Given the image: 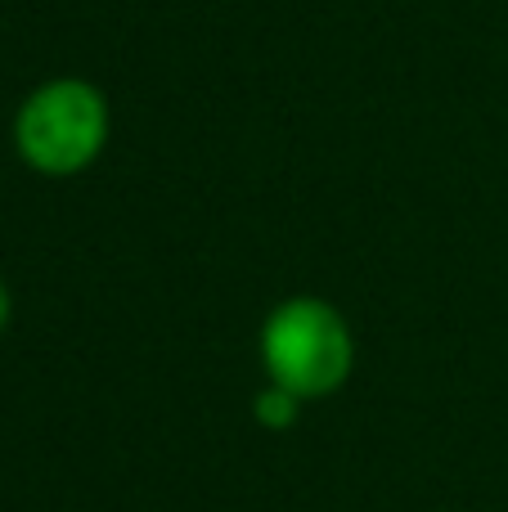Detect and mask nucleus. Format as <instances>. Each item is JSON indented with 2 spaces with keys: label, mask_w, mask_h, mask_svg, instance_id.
<instances>
[{
  "label": "nucleus",
  "mask_w": 508,
  "mask_h": 512,
  "mask_svg": "<svg viewBox=\"0 0 508 512\" xmlns=\"http://www.w3.org/2000/svg\"><path fill=\"white\" fill-rule=\"evenodd\" d=\"M9 140L27 171L45 180H72L104 158L113 140V104L90 77H45L14 108Z\"/></svg>",
  "instance_id": "obj_2"
},
{
  "label": "nucleus",
  "mask_w": 508,
  "mask_h": 512,
  "mask_svg": "<svg viewBox=\"0 0 508 512\" xmlns=\"http://www.w3.org/2000/svg\"><path fill=\"white\" fill-rule=\"evenodd\" d=\"M9 319H14V292H9V283L0 279V337H5Z\"/></svg>",
  "instance_id": "obj_4"
},
{
  "label": "nucleus",
  "mask_w": 508,
  "mask_h": 512,
  "mask_svg": "<svg viewBox=\"0 0 508 512\" xmlns=\"http://www.w3.org/2000/svg\"><path fill=\"white\" fill-rule=\"evenodd\" d=\"M257 360L266 382L293 391L302 405L329 400L356 373V328L333 301L315 292H293L261 319Z\"/></svg>",
  "instance_id": "obj_1"
},
{
  "label": "nucleus",
  "mask_w": 508,
  "mask_h": 512,
  "mask_svg": "<svg viewBox=\"0 0 508 512\" xmlns=\"http://www.w3.org/2000/svg\"><path fill=\"white\" fill-rule=\"evenodd\" d=\"M302 409L306 405L293 391L275 387V382H261V391L252 396V423H257L261 432H288V427H297Z\"/></svg>",
  "instance_id": "obj_3"
}]
</instances>
